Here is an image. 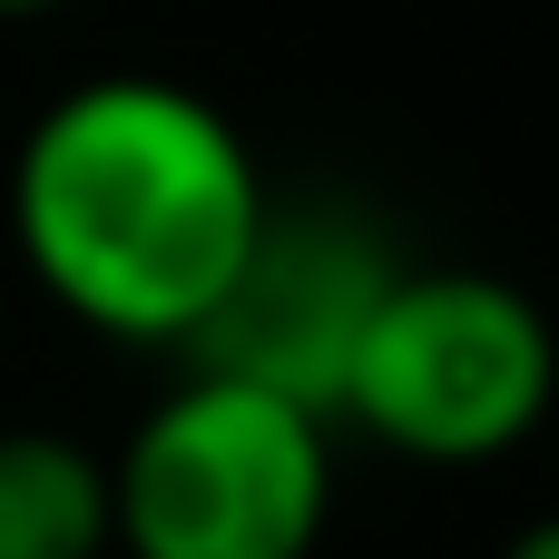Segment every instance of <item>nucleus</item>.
Returning <instances> with one entry per match:
<instances>
[{"label": "nucleus", "mask_w": 559, "mask_h": 559, "mask_svg": "<svg viewBox=\"0 0 559 559\" xmlns=\"http://www.w3.org/2000/svg\"><path fill=\"white\" fill-rule=\"evenodd\" d=\"M559 403V334L550 314L481 265H403L364 354L344 373L334 423L373 432L403 462H501Z\"/></svg>", "instance_id": "7ed1b4c3"}, {"label": "nucleus", "mask_w": 559, "mask_h": 559, "mask_svg": "<svg viewBox=\"0 0 559 559\" xmlns=\"http://www.w3.org/2000/svg\"><path fill=\"white\" fill-rule=\"evenodd\" d=\"M108 550H118L108 462L69 432L10 423L0 432V559H108Z\"/></svg>", "instance_id": "39448f33"}, {"label": "nucleus", "mask_w": 559, "mask_h": 559, "mask_svg": "<svg viewBox=\"0 0 559 559\" xmlns=\"http://www.w3.org/2000/svg\"><path fill=\"white\" fill-rule=\"evenodd\" d=\"M118 559H314L334 521L324 413L187 364L108 462Z\"/></svg>", "instance_id": "f03ea898"}, {"label": "nucleus", "mask_w": 559, "mask_h": 559, "mask_svg": "<svg viewBox=\"0 0 559 559\" xmlns=\"http://www.w3.org/2000/svg\"><path fill=\"white\" fill-rule=\"evenodd\" d=\"M403 255L393 236L344 206V197H275L246 265L226 275V295L206 305V324L187 334L177 364H206V373H236V383H265L305 413L334 423L344 403V373L364 354V324L383 314Z\"/></svg>", "instance_id": "20e7f679"}, {"label": "nucleus", "mask_w": 559, "mask_h": 559, "mask_svg": "<svg viewBox=\"0 0 559 559\" xmlns=\"http://www.w3.org/2000/svg\"><path fill=\"white\" fill-rule=\"evenodd\" d=\"M39 10H59V0H0V20H39Z\"/></svg>", "instance_id": "0eeeda50"}, {"label": "nucleus", "mask_w": 559, "mask_h": 559, "mask_svg": "<svg viewBox=\"0 0 559 559\" xmlns=\"http://www.w3.org/2000/svg\"><path fill=\"white\" fill-rule=\"evenodd\" d=\"M501 559H559V511H550V521H531V531H521Z\"/></svg>", "instance_id": "423d86ee"}, {"label": "nucleus", "mask_w": 559, "mask_h": 559, "mask_svg": "<svg viewBox=\"0 0 559 559\" xmlns=\"http://www.w3.org/2000/svg\"><path fill=\"white\" fill-rule=\"evenodd\" d=\"M265 206L275 187L236 118L147 69L79 79L29 118L10 157V236L39 295L147 354H187Z\"/></svg>", "instance_id": "f257e3e1"}]
</instances>
